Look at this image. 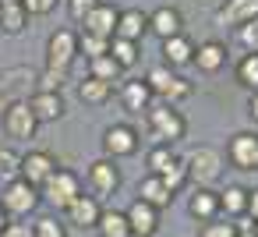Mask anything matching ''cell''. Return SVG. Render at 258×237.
I'll use <instances>...</instances> for the list:
<instances>
[{
    "mask_svg": "<svg viewBox=\"0 0 258 237\" xmlns=\"http://www.w3.org/2000/svg\"><path fill=\"white\" fill-rule=\"evenodd\" d=\"M247 219L258 223V188H247Z\"/></svg>",
    "mask_w": 258,
    "mask_h": 237,
    "instance_id": "cell-42",
    "label": "cell"
},
{
    "mask_svg": "<svg viewBox=\"0 0 258 237\" xmlns=\"http://www.w3.org/2000/svg\"><path fill=\"white\" fill-rule=\"evenodd\" d=\"M233 75H237V82H240L244 89L258 92V53H244V57L237 61V68H233Z\"/></svg>",
    "mask_w": 258,
    "mask_h": 237,
    "instance_id": "cell-30",
    "label": "cell"
},
{
    "mask_svg": "<svg viewBox=\"0 0 258 237\" xmlns=\"http://www.w3.org/2000/svg\"><path fill=\"white\" fill-rule=\"evenodd\" d=\"M32 237H68V226L57 216H39L32 223Z\"/></svg>",
    "mask_w": 258,
    "mask_h": 237,
    "instance_id": "cell-34",
    "label": "cell"
},
{
    "mask_svg": "<svg viewBox=\"0 0 258 237\" xmlns=\"http://www.w3.org/2000/svg\"><path fill=\"white\" fill-rule=\"evenodd\" d=\"M149 32H156L159 39H173V36L184 32V15H180L177 8L163 4V8H156V11L149 15Z\"/></svg>",
    "mask_w": 258,
    "mask_h": 237,
    "instance_id": "cell-18",
    "label": "cell"
},
{
    "mask_svg": "<svg viewBox=\"0 0 258 237\" xmlns=\"http://www.w3.org/2000/svg\"><path fill=\"white\" fill-rule=\"evenodd\" d=\"M251 18H258V0H223L219 11H216V25H230V29H240L247 25Z\"/></svg>",
    "mask_w": 258,
    "mask_h": 237,
    "instance_id": "cell-14",
    "label": "cell"
},
{
    "mask_svg": "<svg viewBox=\"0 0 258 237\" xmlns=\"http://www.w3.org/2000/svg\"><path fill=\"white\" fill-rule=\"evenodd\" d=\"M57 4L60 0H22V8L29 11V18H43V15L57 11Z\"/></svg>",
    "mask_w": 258,
    "mask_h": 237,
    "instance_id": "cell-39",
    "label": "cell"
},
{
    "mask_svg": "<svg viewBox=\"0 0 258 237\" xmlns=\"http://www.w3.org/2000/svg\"><path fill=\"white\" fill-rule=\"evenodd\" d=\"M138 43H127V39H110V57H113V64L120 68V71H127V68H135L138 64Z\"/></svg>",
    "mask_w": 258,
    "mask_h": 237,
    "instance_id": "cell-29",
    "label": "cell"
},
{
    "mask_svg": "<svg viewBox=\"0 0 258 237\" xmlns=\"http://www.w3.org/2000/svg\"><path fill=\"white\" fill-rule=\"evenodd\" d=\"M85 184H89L92 198H110V195H117V188H120V166H117L113 159L99 156L96 163H89Z\"/></svg>",
    "mask_w": 258,
    "mask_h": 237,
    "instance_id": "cell-7",
    "label": "cell"
},
{
    "mask_svg": "<svg viewBox=\"0 0 258 237\" xmlns=\"http://www.w3.org/2000/svg\"><path fill=\"white\" fill-rule=\"evenodd\" d=\"M89 75L92 78H99V82H106V85H113V82H120V68L113 64V57L106 53V57H96V61H89Z\"/></svg>",
    "mask_w": 258,
    "mask_h": 237,
    "instance_id": "cell-31",
    "label": "cell"
},
{
    "mask_svg": "<svg viewBox=\"0 0 258 237\" xmlns=\"http://www.w3.org/2000/svg\"><path fill=\"white\" fill-rule=\"evenodd\" d=\"M120 103H124L127 113H145V110L156 103V96H152V89L145 85V78H131V82L120 85Z\"/></svg>",
    "mask_w": 258,
    "mask_h": 237,
    "instance_id": "cell-20",
    "label": "cell"
},
{
    "mask_svg": "<svg viewBox=\"0 0 258 237\" xmlns=\"http://www.w3.org/2000/svg\"><path fill=\"white\" fill-rule=\"evenodd\" d=\"M145 124H149V131H152V138H156L159 145H177V142L187 135L184 113H180L177 106H170V103H152V106L145 110Z\"/></svg>",
    "mask_w": 258,
    "mask_h": 237,
    "instance_id": "cell-1",
    "label": "cell"
},
{
    "mask_svg": "<svg viewBox=\"0 0 258 237\" xmlns=\"http://www.w3.org/2000/svg\"><path fill=\"white\" fill-rule=\"evenodd\" d=\"M254 237H258V223H254Z\"/></svg>",
    "mask_w": 258,
    "mask_h": 237,
    "instance_id": "cell-45",
    "label": "cell"
},
{
    "mask_svg": "<svg viewBox=\"0 0 258 237\" xmlns=\"http://www.w3.org/2000/svg\"><path fill=\"white\" fill-rule=\"evenodd\" d=\"M145 85L152 89V96H159V103H170V106L184 103V99L195 92V85H191L187 78H180L177 71H170L166 64H156V68L145 75Z\"/></svg>",
    "mask_w": 258,
    "mask_h": 237,
    "instance_id": "cell-2",
    "label": "cell"
},
{
    "mask_svg": "<svg viewBox=\"0 0 258 237\" xmlns=\"http://www.w3.org/2000/svg\"><path fill=\"white\" fill-rule=\"evenodd\" d=\"M99 216H103V202L82 191V195L64 209V226H75V230H96Z\"/></svg>",
    "mask_w": 258,
    "mask_h": 237,
    "instance_id": "cell-10",
    "label": "cell"
},
{
    "mask_svg": "<svg viewBox=\"0 0 258 237\" xmlns=\"http://www.w3.org/2000/svg\"><path fill=\"white\" fill-rule=\"evenodd\" d=\"M0 237H32V226L22 223V219H11L4 230H0Z\"/></svg>",
    "mask_w": 258,
    "mask_h": 237,
    "instance_id": "cell-41",
    "label": "cell"
},
{
    "mask_svg": "<svg viewBox=\"0 0 258 237\" xmlns=\"http://www.w3.org/2000/svg\"><path fill=\"white\" fill-rule=\"evenodd\" d=\"M184 170H187V181L195 188H209L223 173V152L212 149V145H198L184 156Z\"/></svg>",
    "mask_w": 258,
    "mask_h": 237,
    "instance_id": "cell-3",
    "label": "cell"
},
{
    "mask_svg": "<svg viewBox=\"0 0 258 237\" xmlns=\"http://www.w3.org/2000/svg\"><path fill=\"white\" fill-rule=\"evenodd\" d=\"M99 237H131V226L124 219V209H103L99 223H96Z\"/></svg>",
    "mask_w": 258,
    "mask_h": 237,
    "instance_id": "cell-27",
    "label": "cell"
},
{
    "mask_svg": "<svg viewBox=\"0 0 258 237\" xmlns=\"http://www.w3.org/2000/svg\"><path fill=\"white\" fill-rule=\"evenodd\" d=\"M39 188H32V184H25L22 177H15V181H8L4 188H0V209L8 212V219H25V216H32L36 209H39Z\"/></svg>",
    "mask_w": 258,
    "mask_h": 237,
    "instance_id": "cell-4",
    "label": "cell"
},
{
    "mask_svg": "<svg viewBox=\"0 0 258 237\" xmlns=\"http://www.w3.org/2000/svg\"><path fill=\"white\" fill-rule=\"evenodd\" d=\"M106 53H110V39H99V36H89V32L78 36V57L96 61V57H106Z\"/></svg>",
    "mask_w": 258,
    "mask_h": 237,
    "instance_id": "cell-32",
    "label": "cell"
},
{
    "mask_svg": "<svg viewBox=\"0 0 258 237\" xmlns=\"http://www.w3.org/2000/svg\"><path fill=\"white\" fill-rule=\"evenodd\" d=\"M82 191H85V188H82V177H78L75 170L57 166V170L50 173V181L39 188V198H43V202H50L53 209H60V212H64V209H68V205H71Z\"/></svg>",
    "mask_w": 258,
    "mask_h": 237,
    "instance_id": "cell-5",
    "label": "cell"
},
{
    "mask_svg": "<svg viewBox=\"0 0 258 237\" xmlns=\"http://www.w3.org/2000/svg\"><path fill=\"white\" fill-rule=\"evenodd\" d=\"M247 117L258 124V92H251V99H247Z\"/></svg>",
    "mask_w": 258,
    "mask_h": 237,
    "instance_id": "cell-43",
    "label": "cell"
},
{
    "mask_svg": "<svg viewBox=\"0 0 258 237\" xmlns=\"http://www.w3.org/2000/svg\"><path fill=\"white\" fill-rule=\"evenodd\" d=\"M226 159L237 170H258V135L254 131H237L226 145Z\"/></svg>",
    "mask_w": 258,
    "mask_h": 237,
    "instance_id": "cell-12",
    "label": "cell"
},
{
    "mask_svg": "<svg viewBox=\"0 0 258 237\" xmlns=\"http://www.w3.org/2000/svg\"><path fill=\"white\" fill-rule=\"evenodd\" d=\"M138 152V131L131 124H110L103 131V156L106 159H124V156H135Z\"/></svg>",
    "mask_w": 258,
    "mask_h": 237,
    "instance_id": "cell-9",
    "label": "cell"
},
{
    "mask_svg": "<svg viewBox=\"0 0 258 237\" xmlns=\"http://www.w3.org/2000/svg\"><path fill=\"white\" fill-rule=\"evenodd\" d=\"M187 212H191V219H198V223L219 219V191H212V188H191V195H187Z\"/></svg>",
    "mask_w": 258,
    "mask_h": 237,
    "instance_id": "cell-17",
    "label": "cell"
},
{
    "mask_svg": "<svg viewBox=\"0 0 258 237\" xmlns=\"http://www.w3.org/2000/svg\"><path fill=\"white\" fill-rule=\"evenodd\" d=\"M191 57H195V43L180 32V36H173V39H163V64L170 68V71H177V68H187L191 64Z\"/></svg>",
    "mask_w": 258,
    "mask_h": 237,
    "instance_id": "cell-22",
    "label": "cell"
},
{
    "mask_svg": "<svg viewBox=\"0 0 258 237\" xmlns=\"http://www.w3.org/2000/svg\"><path fill=\"white\" fill-rule=\"evenodd\" d=\"M226 43H219V39H205V43H198L195 46V57H191V64L202 71V75H216V71H223L226 68Z\"/></svg>",
    "mask_w": 258,
    "mask_h": 237,
    "instance_id": "cell-16",
    "label": "cell"
},
{
    "mask_svg": "<svg viewBox=\"0 0 258 237\" xmlns=\"http://www.w3.org/2000/svg\"><path fill=\"white\" fill-rule=\"evenodd\" d=\"M159 181L166 184V191H170V195H180V191L191 184V181H187V170H184V159H177V163H173V166H170Z\"/></svg>",
    "mask_w": 258,
    "mask_h": 237,
    "instance_id": "cell-33",
    "label": "cell"
},
{
    "mask_svg": "<svg viewBox=\"0 0 258 237\" xmlns=\"http://www.w3.org/2000/svg\"><path fill=\"white\" fill-rule=\"evenodd\" d=\"M198 237H237V226H233V219H212V223H202V230H198Z\"/></svg>",
    "mask_w": 258,
    "mask_h": 237,
    "instance_id": "cell-35",
    "label": "cell"
},
{
    "mask_svg": "<svg viewBox=\"0 0 258 237\" xmlns=\"http://www.w3.org/2000/svg\"><path fill=\"white\" fill-rule=\"evenodd\" d=\"M64 82H68V71H43L39 75V92H60L64 89Z\"/></svg>",
    "mask_w": 258,
    "mask_h": 237,
    "instance_id": "cell-37",
    "label": "cell"
},
{
    "mask_svg": "<svg viewBox=\"0 0 258 237\" xmlns=\"http://www.w3.org/2000/svg\"><path fill=\"white\" fill-rule=\"evenodd\" d=\"M177 159H180V156L173 152V145H159V142H156V145L149 149V156H145V166H149V173H152V177H163Z\"/></svg>",
    "mask_w": 258,
    "mask_h": 237,
    "instance_id": "cell-28",
    "label": "cell"
},
{
    "mask_svg": "<svg viewBox=\"0 0 258 237\" xmlns=\"http://www.w3.org/2000/svg\"><path fill=\"white\" fill-rule=\"evenodd\" d=\"M110 96H113V85H106V82H99L92 75H85L78 82V99L85 106H103V103H110Z\"/></svg>",
    "mask_w": 258,
    "mask_h": 237,
    "instance_id": "cell-26",
    "label": "cell"
},
{
    "mask_svg": "<svg viewBox=\"0 0 258 237\" xmlns=\"http://www.w3.org/2000/svg\"><path fill=\"white\" fill-rule=\"evenodd\" d=\"M124 219L131 226V237H156V230H159V209H152L138 198L124 209Z\"/></svg>",
    "mask_w": 258,
    "mask_h": 237,
    "instance_id": "cell-13",
    "label": "cell"
},
{
    "mask_svg": "<svg viewBox=\"0 0 258 237\" xmlns=\"http://www.w3.org/2000/svg\"><path fill=\"white\" fill-rule=\"evenodd\" d=\"M8 223H11V219H8V212H4V209H0V230H4Z\"/></svg>",
    "mask_w": 258,
    "mask_h": 237,
    "instance_id": "cell-44",
    "label": "cell"
},
{
    "mask_svg": "<svg viewBox=\"0 0 258 237\" xmlns=\"http://www.w3.org/2000/svg\"><path fill=\"white\" fill-rule=\"evenodd\" d=\"M29 25V11L22 8V0H0V32L18 36Z\"/></svg>",
    "mask_w": 258,
    "mask_h": 237,
    "instance_id": "cell-24",
    "label": "cell"
},
{
    "mask_svg": "<svg viewBox=\"0 0 258 237\" xmlns=\"http://www.w3.org/2000/svg\"><path fill=\"white\" fill-rule=\"evenodd\" d=\"M75 61H78V32L57 29L46 39V68L50 71H71Z\"/></svg>",
    "mask_w": 258,
    "mask_h": 237,
    "instance_id": "cell-6",
    "label": "cell"
},
{
    "mask_svg": "<svg viewBox=\"0 0 258 237\" xmlns=\"http://www.w3.org/2000/svg\"><path fill=\"white\" fill-rule=\"evenodd\" d=\"M254 53H258V50H254Z\"/></svg>",
    "mask_w": 258,
    "mask_h": 237,
    "instance_id": "cell-46",
    "label": "cell"
},
{
    "mask_svg": "<svg viewBox=\"0 0 258 237\" xmlns=\"http://www.w3.org/2000/svg\"><path fill=\"white\" fill-rule=\"evenodd\" d=\"M99 4H103V0H68V11H71L75 22H82V18H85L89 11H96Z\"/></svg>",
    "mask_w": 258,
    "mask_h": 237,
    "instance_id": "cell-40",
    "label": "cell"
},
{
    "mask_svg": "<svg viewBox=\"0 0 258 237\" xmlns=\"http://www.w3.org/2000/svg\"><path fill=\"white\" fill-rule=\"evenodd\" d=\"M145 32H149V15H145L142 8H124V11L117 15V29H113V36H117V39L138 43Z\"/></svg>",
    "mask_w": 258,
    "mask_h": 237,
    "instance_id": "cell-19",
    "label": "cell"
},
{
    "mask_svg": "<svg viewBox=\"0 0 258 237\" xmlns=\"http://www.w3.org/2000/svg\"><path fill=\"white\" fill-rule=\"evenodd\" d=\"M237 39H240V46H244L247 53H254V50H258V18H251L247 25H240V29H237Z\"/></svg>",
    "mask_w": 258,
    "mask_h": 237,
    "instance_id": "cell-38",
    "label": "cell"
},
{
    "mask_svg": "<svg viewBox=\"0 0 258 237\" xmlns=\"http://www.w3.org/2000/svg\"><path fill=\"white\" fill-rule=\"evenodd\" d=\"M29 103V110L36 113V121L39 124H46V121H60L64 117V96L60 92H32V99H25Z\"/></svg>",
    "mask_w": 258,
    "mask_h": 237,
    "instance_id": "cell-21",
    "label": "cell"
},
{
    "mask_svg": "<svg viewBox=\"0 0 258 237\" xmlns=\"http://www.w3.org/2000/svg\"><path fill=\"white\" fill-rule=\"evenodd\" d=\"M57 170V159H53V152H46V149H29V152H22V163H18V177L25 181V184H32V188H43L46 181H50V173Z\"/></svg>",
    "mask_w": 258,
    "mask_h": 237,
    "instance_id": "cell-8",
    "label": "cell"
},
{
    "mask_svg": "<svg viewBox=\"0 0 258 237\" xmlns=\"http://www.w3.org/2000/svg\"><path fill=\"white\" fill-rule=\"evenodd\" d=\"M219 216H223V219H240V216H247V188L226 184V188L219 191Z\"/></svg>",
    "mask_w": 258,
    "mask_h": 237,
    "instance_id": "cell-23",
    "label": "cell"
},
{
    "mask_svg": "<svg viewBox=\"0 0 258 237\" xmlns=\"http://www.w3.org/2000/svg\"><path fill=\"white\" fill-rule=\"evenodd\" d=\"M18 163H22V156L15 149H0V177H4V181L18 177Z\"/></svg>",
    "mask_w": 258,
    "mask_h": 237,
    "instance_id": "cell-36",
    "label": "cell"
},
{
    "mask_svg": "<svg viewBox=\"0 0 258 237\" xmlns=\"http://www.w3.org/2000/svg\"><path fill=\"white\" fill-rule=\"evenodd\" d=\"M117 15H120V8H113V4H106V0H103V4H99L96 11H89V15L82 18V32L99 36V39H113Z\"/></svg>",
    "mask_w": 258,
    "mask_h": 237,
    "instance_id": "cell-15",
    "label": "cell"
},
{
    "mask_svg": "<svg viewBox=\"0 0 258 237\" xmlns=\"http://www.w3.org/2000/svg\"><path fill=\"white\" fill-rule=\"evenodd\" d=\"M138 202H145V205H152V209H166L170 202H173V195L166 191V184L159 181V177H142L138 181V195H135Z\"/></svg>",
    "mask_w": 258,
    "mask_h": 237,
    "instance_id": "cell-25",
    "label": "cell"
},
{
    "mask_svg": "<svg viewBox=\"0 0 258 237\" xmlns=\"http://www.w3.org/2000/svg\"><path fill=\"white\" fill-rule=\"evenodd\" d=\"M4 131H8V138H36L39 121H36V113L29 110L25 99H15V103L4 110Z\"/></svg>",
    "mask_w": 258,
    "mask_h": 237,
    "instance_id": "cell-11",
    "label": "cell"
}]
</instances>
